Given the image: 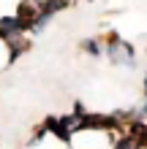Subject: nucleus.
I'll use <instances>...</instances> for the list:
<instances>
[{"instance_id":"obj_6","label":"nucleus","mask_w":147,"mask_h":149,"mask_svg":"<svg viewBox=\"0 0 147 149\" xmlns=\"http://www.w3.org/2000/svg\"><path fill=\"white\" fill-rule=\"evenodd\" d=\"M109 149H139V144H136L128 133H120L115 141H112V146H109Z\"/></svg>"},{"instance_id":"obj_1","label":"nucleus","mask_w":147,"mask_h":149,"mask_svg":"<svg viewBox=\"0 0 147 149\" xmlns=\"http://www.w3.org/2000/svg\"><path fill=\"white\" fill-rule=\"evenodd\" d=\"M106 57L112 65H120V68H136V52L128 41H123L117 33H109L106 38Z\"/></svg>"},{"instance_id":"obj_3","label":"nucleus","mask_w":147,"mask_h":149,"mask_svg":"<svg viewBox=\"0 0 147 149\" xmlns=\"http://www.w3.org/2000/svg\"><path fill=\"white\" fill-rule=\"evenodd\" d=\"M22 36H25V27L16 16H3L0 19V41L16 43V41H22Z\"/></svg>"},{"instance_id":"obj_2","label":"nucleus","mask_w":147,"mask_h":149,"mask_svg":"<svg viewBox=\"0 0 147 149\" xmlns=\"http://www.w3.org/2000/svg\"><path fill=\"white\" fill-rule=\"evenodd\" d=\"M38 14H41V0H25V3H19V8H16V19L22 22L25 33L33 30V24H36Z\"/></svg>"},{"instance_id":"obj_5","label":"nucleus","mask_w":147,"mask_h":149,"mask_svg":"<svg viewBox=\"0 0 147 149\" xmlns=\"http://www.w3.org/2000/svg\"><path fill=\"white\" fill-rule=\"evenodd\" d=\"M27 46L30 43L27 41H16V43H8V63H16L25 52H27Z\"/></svg>"},{"instance_id":"obj_4","label":"nucleus","mask_w":147,"mask_h":149,"mask_svg":"<svg viewBox=\"0 0 147 149\" xmlns=\"http://www.w3.org/2000/svg\"><path fill=\"white\" fill-rule=\"evenodd\" d=\"M68 6H71L68 0H41V14L52 16V14H57V11H65Z\"/></svg>"},{"instance_id":"obj_9","label":"nucleus","mask_w":147,"mask_h":149,"mask_svg":"<svg viewBox=\"0 0 147 149\" xmlns=\"http://www.w3.org/2000/svg\"><path fill=\"white\" fill-rule=\"evenodd\" d=\"M101 149H109V146H101Z\"/></svg>"},{"instance_id":"obj_7","label":"nucleus","mask_w":147,"mask_h":149,"mask_svg":"<svg viewBox=\"0 0 147 149\" xmlns=\"http://www.w3.org/2000/svg\"><path fill=\"white\" fill-rule=\"evenodd\" d=\"M82 49L87 52V54H93V57H98V54H101V46H98V41H96V38H84V41H82Z\"/></svg>"},{"instance_id":"obj_8","label":"nucleus","mask_w":147,"mask_h":149,"mask_svg":"<svg viewBox=\"0 0 147 149\" xmlns=\"http://www.w3.org/2000/svg\"><path fill=\"white\" fill-rule=\"evenodd\" d=\"M144 98H147V76H144Z\"/></svg>"}]
</instances>
